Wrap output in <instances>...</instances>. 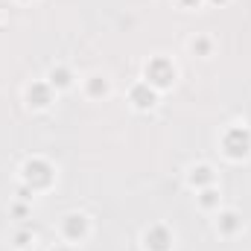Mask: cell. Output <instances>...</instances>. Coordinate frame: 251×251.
<instances>
[{"mask_svg":"<svg viewBox=\"0 0 251 251\" xmlns=\"http://www.w3.org/2000/svg\"><path fill=\"white\" fill-rule=\"evenodd\" d=\"M222 149H225L228 158H246L251 152V131L243 128V126L228 128L225 137H222Z\"/></svg>","mask_w":251,"mask_h":251,"instance_id":"6da1fadb","label":"cell"},{"mask_svg":"<svg viewBox=\"0 0 251 251\" xmlns=\"http://www.w3.org/2000/svg\"><path fill=\"white\" fill-rule=\"evenodd\" d=\"M24 181H26L32 190L47 187V184L53 181V167H50L47 161H41V158H32V161L24 164Z\"/></svg>","mask_w":251,"mask_h":251,"instance_id":"7a4b0ae2","label":"cell"},{"mask_svg":"<svg viewBox=\"0 0 251 251\" xmlns=\"http://www.w3.org/2000/svg\"><path fill=\"white\" fill-rule=\"evenodd\" d=\"M173 79H176L173 62H167V59H152V62L146 64V82H149L152 88H167V85H173Z\"/></svg>","mask_w":251,"mask_h":251,"instance_id":"3957f363","label":"cell"},{"mask_svg":"<svg viewBox=\"0 0 251 251\" xmlns=\"http://www.w3.org/2000/svg\"><path fill=\"white\" fill-rule=\"evenodd\" d=\"M143 240H146V249L149 251H170V246H173V237H170V231L164 225H152L143 234Z\"/></svg>","mask_w":251,"mask_h":251,"instance_id":"277c9868","label":"cell"},{"mask_svg":"<svg viewBox=\"0 0 251 251\" xmlns=\"http://www.w3.org/2000/svg\"><path fill=\"white\" fill-rule=\"evenodd\" d=\"M62 228H64V237L67 240H82L88 234V219L82 213H70V216H64Z\"/></svg>","mask_w":251,"mask_h":251,"instance_id":"5b68a950","label":"cell"},{"mask_svg":"<svg viewBox=\"0 0 251 251\" xmlns=\"http://www.w3.org/2000/svg\"><path fill=\"white\" fill-rule=\"evenodd\" d=\"M131 102H134L137 108H152V105H155V88H152L149 82L134 85V88H131Z\"/></svg>","mask_w":251,"mask_h":251,"instance_id":"8992f818","label":"cell"},{"mask_svg":"<svg viewBox=\"0 0 251 251\" xmlns=\"http://www.w3.org/2000/svg\"><path fill=\"white\" fill-rule=\"evenodd\" d=\"M26 100H29V105L44 108V105H50V88H47V85H41V82H35V85H29Z\"/></svg>","mask_w":251,"mask_h":251,"instance_id":"52a82bcc","label":"cell"},{"mask_svg":"<svg viewBox=\"0 0 251 251\" xmlns=\"http://www.w3.org/2000/svg\"><path fill=\"white\" fill-rule=\"evenodd\" d=\"M190 181H193V184H199V187H204V184H210V181H213V170H210V167H204V164H201V167H193V170H190Z\"/></svg>","mask_w":251,"mask_h":251,"instance_id":"ba28073f","label":"cell"},{"mask_svg":"<svg viewBox=\"0 0 251 251\" xmlns=\"http://www.w3.org/2000/svg\"><path fill=\"white\" fill-rule=\"evenodd\" d=\"M240 225H243V219H240L237 213H231V210L219 216V231H225V234H234V231H237Z\"/></svg>","mask_w":251,"mask_h":251,"instance_id":"9c48e42d","label":"cell"},{"mask_svg":"<svg viewBox=\"0 0 251 251\" xmlns=\"http://www.w3.org/2000/svg\"><path fill=\"white\" fill-rule=\"evenodd\" d=\"M105 91H108V82H105L102 76H91V79H88V94H91V97H102Z\"/></svg>","mask_w":251,"mask_h":251,"instance_id":"30bf717a","label":"cell"},{"mask_svg":"<svg viewBox=\"0 0 251 251\" xmlns=\"http://www.w3.org/2000/svg\"><path fill=\"white\" fill-rule=\"evenodd\" d=\"M50 85H56V88H67V85H70V73H67L64 67H53V70H50Z\"/></svg>","mask_w":251,"mask_h":251,"instance_id":"8fae6325","label":"cell"},{"mask_svg":"<svg viewBox=\"0 0 251 251\" xmlns=\"http://www.w3.org/2000/svg\"><path fill=\"white\" fill-rule=\"evenodd\" d=\"M199 201H201V207H213V204L219 201V196H216V190L204 187V190H201V199H199Z\"/></svg>","mask_w":251,"mask_h":251,"instance_id":"7c38bea8","label":"cell"},{"mask_svg":"<svg viewBox=\"0 0 251 251\" xmlns=\"http://www.w3.org/2000/svg\"><path fill=\"white\" fill-rule=\"evenodd\" d=\"M193 50H196L199 56H207V53H210V41H207V38H196V41H193Z\"/></svg>","mask_w":251,"mask_h":251,"instance_id":"4fadbf2b","label":"cell"},{"mask_svg":"<svg viewBox=\"0 0 251 251\" xmlns=\"http://www.w3.org/2000/svg\"><path fill=\"white\" fill-rule=\"evenodd\" d=\"M181 3H184V6H196V3H199V0H181Z\"/></svg>","mask_w":251,"mask_h":251,"instance_id":"5bb4252c","label":"cell"},{"mask_svg":"<svg viewBox=\"0 0 251 251\" xmlns=\"http://www.w3.org/2000/svg\"><path fill=\"white\" fill-rule=\"evenodd\" d=\"M53 251H67V249H53Z\"/></svg>","mask_w":251,"mask_h":251,"instance_id":"9a60e30c","label":"cell"},{"mask_svg":"<svg viewBox=\"0 0 251 251\" xmlns=\"http://www.w3.org/2000/svg\"><path fill=\"white\" fill-rule=\"evenodd\" d=\"M213 3H225V0H213Z\"/></svg>","mask_w":251,"mask_h":251,"instance_id":"2e32d148","label":"cell"}]
</instances>
